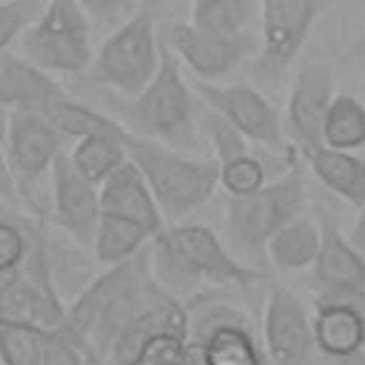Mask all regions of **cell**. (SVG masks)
I'll return each instance as SVG.
<instances>
[{"label":"cell","instance_id":"1","mask_svg":"<svg viewBox=\"0 0 365 365\" xmlns=\"http://www.w3.org/2000/svg\"><path fill=\"white\" fill-rule=\"evenodd\" d=\"M103 100L131 134L165 143L180 151L200 148V114L194 88L185 83L180 57L171 51V46H163L160 68L140 94L120 97L106 91Z\"/></svg>","mask_w":365,"mask_h":365},{"label":"cell","instance_id":"2","mask_svg":"<svg viewBox=\"0 0 365 365\" xmlns=\"http://www.w3.org/2000/svg\"><path fill=\"white\" fill-rule=\"evenodd\" d=\"M123 143L128 148V157L145 174L148 185L168 220H180L185 214L202 208L214 197V191L220 185V163L217 160L188 157L180 148L137 137L128 128L123 134Z\"/></svg>","mask_w":365,"mask_h":365},{"label":"cell","instance_id":"3","mask_svg":"<svg viewBox=\"0 0 365 365\" xmlns=\"http://www.w3.org/2000/svg\"><path fill=\"white\" fill-rule=\"evenodd\" d=\"M160 57L163 46L157 43L154 14L148 6H137V11L120 23L100 46L88 66V80L120 97H134L157 74Z\"/></svg>","mask_w":365,"mask_h":365},{"label":"cell","instance_id":"4","mask_svg":"<svg viewBox=\"0 0 365 365\" xmlns=\"http://www.w3.org/2000/svg\"><path fill=\"white\" fill-rule=\"evenodd\" d=\"M23 54L57 74H80L91 66V17L80 0H46L23 31Z\"/></svg>","mask_w":365,"mask_h":365},{"label":"cell","instance_id":"5","mask_svg":"<svg viewBox=\"0 0 365 365\" xmlns=\"http://www.w3.org/2000/svg\"><path fill=\"white\" fill-rule=\"evenodd\" d=\"M305 211V185L297 174L265 182L248 197H231L225 208L231 237L257 259L265 257L271 237Z\"/></svg>","mask_w":365,"mask_h":365},{"label":"cell","instance_id":"6","mask_svg":"<svg viewBox=\"0 0 365 365\" xmlns=\"http://www.w3.org/2000/svg\"><path fill=\"white\" fill-rule=\"evenodd\" d=\"M185 305L188 336L208 345L211 365H274L265 345L257 342L242 308L214 294H194Z\"/></svg>","mask_w":365,"mask_h":365},{"label":"cell","instance_id":"7","mask_svg":"<svg viewBox=\"0 0 365 365\" xmlns=\"http://www.w3.org/2000/svg\"><path fill=\"white\" fill-rule=\"evenodd\" d=\"M63 143L66 137L43 111L11 108L6 123V154L23 194H31L37 182L51 174L54 160L66 151Z\"/></svg>","mask_w":365,"mask_h":365},{"label":"cell","instance_id":"8","mask_svg":"<svg viewBox=\"0 0 365 365\" xmlns=\"http://www.w3.org/2000/svg\"><path fill=\"white\" fill-rule=\"evenodd\" d=\"M160 237L182 257V262L202 279V282H217V285H234L240 291H248L251 285L268 282V277L257 268H248L240 262L220 237L200 222H182V225H168L160 231Z\"/></svg>","mask_w":365,"mask_h":365},{"label":"cell","instance_id":"9","mask_svg":"<svg viewBox=\"0 0 365 365\" xmlns=\"http://www.w3.org/2000/svg\"><path fill=\"white\" fill-rule=\"evenodd\" d=\"M262 345L274 365H311L317 351L314 317H308L299 297L282 282H265Z\"/></svg>","mask_w":365,"mask_h":365},{"label":"cell","instance_id":"10","mask_svg":"<svg viewBox=\"0 0 365 365\" xmlns=\"http://www.w3.org/2000/svg\"><path fill=\"white\" fill-rule=\"evenodd\" d=\"M191 88H194V94L208 108H214L225 120H231L251 143H262V145H268L274 151L288 148L285 134H282V117H279V111L257 88H251L245 83L222 86L217 80H202V77H194L191 80Z\"/></svg>","mask_w":365,"mask_h":365},{"label":"cell","instance_id":"11","mask_svg":"<svg viewBox=\"0 0 365 365\" xmlns=\"http://www.w3.org/2000/svg\"><path fill=\"white\" fill-rule=\"evenodd\" d=\"M168 46L180 57V63H185L191 74L202 80H220L231 74L245 57H251L259 48L257 37L248 31L222 34V31L200 29L191 20L174 23L168 29Z\"/></svg>","mask_w":365,"mask_h":365},{"label":"cell","instance_id":"12","mask_svg":"<svg viewBox=\"0 0 365 365\" xmlns=\"http://www.w3.org/2000/svg\"><path fill=\"white\" fill-rule=\"evenodd\" d=\"M319 0H259V71L282 74L305 46Z\"/></svg>","mask_w":365,"mask_h":365},{"label":"cell","instance_id":"13","mask_svg":"<svg viewBox=\"0 0 365 365\" xmlns=\"http://www.w3.org/2000/svg\"><path fill=\"white\" fill-rule=\"evenodd\" d=\"M51 202H54V220L63 231H68L77 242L91 245L97 222L103 217L100 205V185L91 182L68 151H63L51 165Z\"/></svg>","mask_w":365,"mask_h":365},{"label":"cell","instance_id":"14","mask_svg":"<svg viewBox=\"0 0 365 365\" xmlns=\"http://www.w3.org/2000/svg\"><path fill=\"white\" fill-rule=\"evenodd\" d=\"M334 74L322 63H311L299 68V74L291 83L288 108H285V125L299 148V154L311 145L322 143V125L328 117V108L334 103Z\"/></svg>","mask_w":365,"mask_h":365},{"label":"cell","instance_id":"15","mask_svg":"<svg viewBox=\"0 0 365 365\" xmlns=\"http://www.w3.org/2000/svg\"><path fill=\"white\" fill-rule=\"evenodd\" d=\"M319 220V254L314 262V285L319 291H354L365 288V257L362 248L339 231L328 211H314Z\"/></svg>","mask_w":365,"mask_h":365},{"label":"cell","instance_id":"16","mask_svg":"<svg viewBox=\"0 0 365 365\" xmlns=\"http://www.w3.org/2000/svg\"><path fill=\"white\" fill-rule=\"evenodd\" d=\"M100 205H103V214H114V217L140 222L151 234H160L165 228L163 225L165 214H163L145 174L140 171V165L131 157L100 185Z\"/></svg>","mask_w":365,"mask_h":365},{"label":"cell","instance_id":"17","mask_svg":"<svg viewBox=\"0 0 365 365\" xmlns=\"http://www.w3.org/2000/svg\"><path fill=\"white\" fill-rule=\"evenodd\" d=\"M63 86L29 60L26 54H14L11 48L0 54V106L9 108H43L46 103L63 97Z\"/></svg>","mask_w":365,"mask_h":365},{"label":"cell","instance_id":"18","mask_svg":"<svg viewBox=\"0 0 365 365\" xmlns=\"http://www.w3.org/2000/svg\"><path fill=\"white\" fill-rule=\"evenodd\" d=\"M314 336H317V351L325 359L354 356L365 351V317L348 302L317 297Z\"/></svg>","mask_w":365,"mask_h":365},{"label":"cell","instance_id":"19","mask_svg":"<svg viewBox=\"0 0 365 365\" xmlns=\"http://www.w3.org/2000/svg\"><path fill=\"white\" fill-rule=\"evenodd\" d=\"M302 157L328 191H334L354 208L365 205V160H359L354 151L334 148L328 143L305 148Z\"/></svg>","mask_w":365,"mask_h":365},{"label":"cell","instance_id":"20","mask_svg":"<svg viewBox=\"0 0 365 365\" xmlns=\"http://www.w3.org/2000/svg\"><path fill=\"white\" fill-rule=\"evenodd\" d=\"M317 254H319V220L317 214H305V211L294 217L288 225H282L265 248V257L279 271L314 268Z\"/></svg>","mask_w":365,"mask_h":365},{"label":"cell","instance_id":"21","mask_svg":"<svg viewBox=\"0 0 365 365\" xmlns=\"http://www.w3.org/2000/svg\"><path fill=\"white\" fill-rule=\"evenodd\" d=\"M0 319L26 322L40 331H57L66 328V305L60 297H51L31 279L20 277V282L0 299Z\"/></svg>","mask_w":365,"mask_h":365},{"label":"cell","instance_id":"22","mask_svg":"<svg viewBox=\"0 0 365 365\" xmlns=\"http://www.w3.org/2000/svg\"><path fill=\"white\" fill-rule=\"evenodd\" d=\"M154 240V234L148 228H143L140 222L114 217V214H103L91 240V251L97 257V262L103 265H117L125 262L131 257H137L148 242Z\"/></svg>","mask_w":365,"mask_h":365},{"label":"cell","instance_id":"23","mask_svg":"<svg viewBox=\"0 0 365 365\" xmlns=\"http://www.w3.org/2000/svg\"><path fill=\"white\" fill-rule=\"evenodd\" d=\"M37 111H43L60 128V134L66 140H83L88 134H123L125 131V125L117 117H108V114H103V111H97V108L68 97V94L46 103Z\"/></svg>","mask_w":365,"mask_h":365},{"label":"cell","instance_id":"24","mask_svg":"<svg viewBox=\"0 0 365 365\" xmlns=\"http://www.w3.org/2000/svg\"><path fill=\"white\" fill-rule=\"evenodd\" d=\"M123 134H88V137L77 140L68 154H71V160L77 163V168L91 182L103 185L128 160V148L123 143Z\"/></svg>","mask_w":365,"mask_h":365},{"label":"cell","instance_id":"25","mask_svg":"<svg viewBox=\"0 0 365 365\" xmlns=\"http://www.w3.org/2000/svg\"><path fill=\"white\" fill-rule=\"evenodd\" d=\"M322 143L345 151H356L365 145V106L351 94H336L325 125H322Z\"/></svg>","mask_w":365,"mask_h":365},{"label":"cell","instance_id":"26","mask_svg":"<svg viewBox=\"0 0 365 365\" xmlns=\"http://www.w3.org/2000/svg\"><path fill=\"white\" fill-rule=\"evenodd\" d=\"M46 334L26 322L0 319V362L3 365H43Z\"/></svg>","mask_w":365,"mask_h":365},{"label":"cell","instance_id":"27","mask_svg":"<svg viewBox=\"0 0 365 365\" xmlns=\"http://www.w3.org/2000/svg\"><path fill=\"white\" fill-rule=\"evenodd\" d=\"M254 17V0H194L191 23L200 29L240 34Z\"/></svg>","mask_w":365,"mask_h":365},{"label":"cell","instance_id":"28","mask_svg":"<svg viewBox=\"0 0 365 365\" xmlns=\"http://www.w3.org/2000/svg\"><path fill=\"white\" fill-rule=\"evenodd\" d=\"M200 134L211 143L217 163H228V160H234V157L248 154V137H245L231 120H225L220 111H214V108H208V106H205V111L200 114Z\"/></svg>","mask_w":365,"mask_h":365},{"label":"cell","instance_id":"29","mask_svg":"<svg viewBox=\"0 0 365 365\" xmlns=\"http://www.w3.org/2000/svg\"><path fill=\"white\" fill-rule=\"evenodd\" d=\"M265 182H268L265 165L254 154H242L228 163H220V185L228 191V197H248L259 191Z\"/></svg>","mask_w":365,"mask_h":365},{"label":"cell","instance_id":"30","mask_svg":"<svg viewBox=\"0 0 365 365\" xmlns=\"http://www.w3.org/2000/svg\"><path fill=\"white\" fill-rule=\"evenodd\" d=\"M46 0H0V54L37 20Z\"/></svg>","mask_w":365,"mask_h":365},{"label":"cell","instance_id":"31","mask_svg":"<svg viewBox=\"0 0 365 365\" xmlns=\"http://www.w3.org/2000/svg\"><path fill=\"white\" fill-rule=\"evenodd\" d=\"M91 359H97L91 354V345L77 339L68 328H57L46 334L43 365H88Z\"/></svg>","mask_w":365,"mask_h":365},{"label":"cell","instance_id":"32","mask_svg":"<svg viewBox=\"0 0 365 365\" xmlns=\"http://www.w3.org/2000/svg\"><path fill=\"white\" fill-rule=\"evenodd\" d=\"M188 336L182 334H157L145 342V348L140 351L137 362L134 365H180V356H182V345H185Z\"/></svg>","mask_w":365,"mask_h":365},{"label":"cell","instance_id":"33","mask_svg":"<svg viewBox=\"0 0 365 365\" xmlns=\"http://www.w3.org/2000/svg\"><path fill=\"white\" fill-rule=\"evenodd\" d=\"M29 254V228L26 222L0 217V265L20 268Z\"/></svg>","mask_w":365,"mask_h":365},{"label":"cell","instance_id":"34","mask_svg":"<svg viewBox=\"0 0 365 365\" xmlns=\"http://www.w3.org/2000/svg\"><path fill=\"white\" fill-rule=\"evenodd\" d=\"M86 14L100 29H117L137 11V0H80Z\"/></svg>","mask_w":365,"mask_h":365},{"label":"cell","instance_id":"35","mask_svg":"<svg viewBox=\"0 0 365 365\" xmlns=\"http://www.w3.org/2000/svg\"><path fill=\"white\" fill-rule=\"evenodd\" d=\"M180 365H211V354H208V345L197 336H188L185 345H182V356H180Z\"/></svg>","mask_w":365,"mask_h":365},{"label":"cell","instance_id":"36","mask_svg":"<svg viewBox=\"0 0 365 365\" xmlns=\"http://www.w3.org/2000/svg\"><path fill=\"white\" fill-rule=\"evenodd\" d=\"M17 177L11 171V163H9V154L0 148V200H14L17 197Z\"/></svg>","mask_w":365,"mask_h":365},{"label":"cell","instance_id":"37","mask_svg":"<svg viewBox=\"0 0 365 365\" xmlns=\"http://www.w3.org/2000/svg\"><path fill=\"white\" fill-rule=\"evenodd\" d=\"M23 277V268H11V265H0V299L20 282Z\"/></svg>","mask_w":365,"mask_h":365},{"label":"cell","instance_id":"38","mask_svg":"<svg viewBox=\"0 0 365 365\" xmlns=\"http://www.w3.org/2000/svg\"><path fill=\"white\" fill-rule=\"evenodd\" d=\"M351 240H354L359 248H365V205L359 208V217H356V225H354V234H351Z\"/></svg>","mask_w":365,"mask_h":365},{"label":"cell","instance_id":"39","mask_svg":"<svg viewBox=\"0 0 365 365\" xmlns=\"http://www.w3.org/2000/svg\"><path fill=\"white\" fill-rule=\"evenodd\" d=\"M328 365H365V351H359L354 356H345V359H328Z\"/></svg>","mask_w":365,"mask_h":365},{"label":"cell","instance_id":"40","mask_svg":"<svg viewBox=\"0 0 365 365\" xmlns=\"http://www.w3.org/2000/svg\"><path fill=\"white\" fill-rule=\"evenodd\" d=\"M88 365H108V362H103V359H91Z\"/></svg>","mask_w":365,"mask_h":365}]
</instances>
